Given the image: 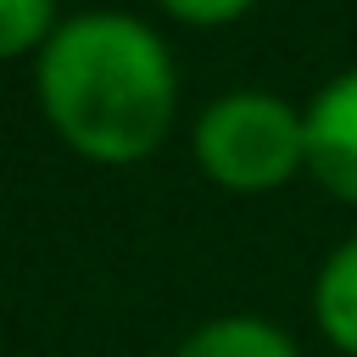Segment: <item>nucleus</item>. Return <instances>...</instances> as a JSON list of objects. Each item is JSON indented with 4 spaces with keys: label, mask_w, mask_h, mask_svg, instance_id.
Masks as SVG:
<instances>
[{
    "label": "nucleus",
    "mask_w": 357,
    "mask_h": 357,
    "mask_svg": "<svg viewBox=\"0 0 357 357\" xmlns=\"http://www.w3.org/2000/svg\"><path fill=\"white\" fill-rule=\"evenodd\" d=\"M39 100L73 151L95 162H139L173 123V61L145 22L89 11L45 39Z\"/></svg>",
    "instance_id": "obj_1"
},
{
    "label": "nucleus",
    "mask_w": 357,
    "mask_h": 357,
    "mask_svg": "<svg viewBox=\"0 0 357 357\" xmlns=\"http://www.w3.org/2000/svg\"><path fill=\"white\" fill-rule=\"evenodd\" d=\"M195 156L223 190H279L307 162V123L279 95L240 89L206 106L195 128Z\"/></svg>",
    "instance_id": "obj_2"
},
{
    "label": "nucleus",
    "mask_w": 357,
    "mask_h": 357,
    "mask_svg": "<svg viewBox=\"0 0 357 357\" xmlns=\"http://www.w3.org/2000/svg\"><path fill=\"white\" fill-rule=\"evenodd\" d=\"M307 123V167L340 195L357 201V67L318 89V100L301 112Z\"/></svg>",
    "instance_id": "obj_3"
},
{
    "label": "nucleus",
    "mask_w": 357,
    "mask_h": 357,
    "mask_svg": "<svg viewBox=\"0 0 357 357\" xmlns=\"http://www.w3.org/2000/svg\"><path fill=\"white\" fill-rule=\"evenodd\" d=\"M312 307H318V324L324 335L357 357V240H346L324 273H318V290H312Z\"/></svg>",
    "instance_id": "obj_4"
},
{
    "label": "nucleus",
    "mask_w": 357,
    "mask_h": 357,
    "mask_svg": "<svg viewBox=\"0 0 357 357\" xmlns=\"http://www.w3.org/2000/svg\"><path fill=\"white\" fill-rule=\"evenodd\" d=\"M173 357H296V346L262 318H218L201 324Z\"/></svg>",
    "instance_id": "obj_5"
},
{
    "label": "nucleus",
    "mask_w": 357,
    "mask_h": 357,
    "mask_svg": "<svg viewBox=\"0 0 357 357\" xmlns=\"http://www.w3.org/2000/svg\"><path fill=\"white\" fill-rule=\"evenodd\" d=\"M56 6L50 0H0V61L6 56H22V50H45V39L56 33L50 28Z\"/></svg>",
    "instance_id": "obj_6"
},
{
    "label": "nucleus",
    "mask_w": 357,
    "mask_h": 357,
    "mask_svg": "<svg viewBox=\"0 0 357 357\" xmlns=\"http://www.w3.org/2000/svg\"><path fill=\"white\" fill-rule=\"evenodd\" d=\"M178 22H229V17H240L251 0H162Z\"/></svg>",
    "instance_id": "obj_7"
}]
</instances>
